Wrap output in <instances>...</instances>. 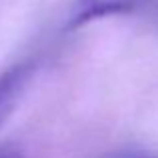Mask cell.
I'll return each mask as SVG.
<instances>
[{
	"label": "cell",
	"mask_w": 158,
	"mask_h": 158,
	"mask_svg": "<svg viewBox=\"0 0 158 158\" xmlns=\"http://www.w3.org/2000/svg\"><path fill=\"white\" fill-rule=\"evenodd\" d=\"M34 72H36V62L24 60L16 62L14 66L6 68L0 74V126L14 112V106L18 104L24 90L28 88Z\"/></svg>",
	"instance_id": "obj_2"
},
{
	"label": "cell",
	"mask_w": 158,
	"mask_h": 158,
	"mask_svg": "<svg viewBox=\"0 0 158 158\" xmlns=\"http://www.w3.org/2000/svg\"><path fill=\"white\" fill-rule=\"evenodd\" d=\"M0 158H24L20 150H14V148H4L0 150Z\"/></svg>",
	"instance_id": "obj_3"
},
{
	"label": "cell",
	"mask_w": 158,
	"mask_h": 158,
	"mask_svg": "<svg viewBox=\"0 0 158 158\" xmlns=\"http://www.w3.org/2000/svg\"><path fill=\"white\" fill-rule=\"evenodd\" d=\"M108 16H138L158 26V0H76L70 6L66 30Z\"/></svg>",
	"instance_id": "obj_1"
}]
</instances>
